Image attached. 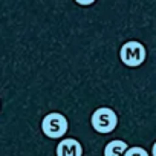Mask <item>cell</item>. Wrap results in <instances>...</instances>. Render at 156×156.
<instances>
[{
    "mask_svg": "<svg viewBox=\"0 0 156 156\" xmlns=\"http://www.w3.org/2000/svg\"><path fill=\"white\" fill-rule=\"evenodd\" d=\"M69 129V122L64 115L58 112L48 113L43 121H41V132L49 138V139H60L66 135Z\"/></svg>",
    "mask_w": 156,
    "mask_h": 156,
    "instance_id": "obj_1",
    "label": "cell"
},
{
    "mask_svg": "<svg viewBox=\"0 0 156 156\" xmlns=\"http://www.w3.org/2000/svg\"><path fill=\"white\" fill-rule=\"evenodd\" d=\"M90 124L95 132L106 135V133L113 132L115 127L118 126V115L110 107H100L92 113Z\"/></svg>",
    "mask_w": 156,
    "mask_h": 156,
    "instance_id": "obj_2",
    "label": "cell"
},
{
    "mask_svg": "<svg viewBox=\"0 0 156 156\" xmlns=\"http://www.w3.org/2000/svg\"><path fill=\"white\" fill-rule=\"evenodd\" d=\"M145 57H147V52H145L144 44L139 43V41H136V40L126 41L121 46L119 58L129 67H138V66H141L145 61Z\"/></svg>",
    "mask_w": 156,
    "mask_h": 156,
    "instance_id": "obj_3",
    "label": "cell"
},
{
    "mask_svg": "<svg viewBox=\"0 0 156 156\" xmlns=\"http://www.w3.org/2000/svg\"><path fill=\"white\" fill-rule=\"evenodd\" d=\"M57 156H83V145L73 138L61 139L55 148Z\"/></svg>",
    "mask_w": 156,
    "mask_h": 156,
    "instance_id": "obj_4",
    "label": "cell"
},
{
    "mask_svg": "<svg viewBox=\"0 0 156 156\" xmlns=\"http://www.w3.org/2000/svg\"><path fill=\"white\" fill-rule=\"evenodd\" d=\"M127 142L121 141V139H113L110 142L106 144L104 147V156H124V153L127 151Z\"/></svg>",
    "mask_w": 156,
    "mask_h": 156,
    "instance_id": "obj_5",
    "label": "cell"
},
{
    "mask_svg": "<svg viewBox=\"0 0 156 156\" xmlns=\"http://www.w3.org/2000/svg\"><path fill=\"white\" fill-rule=\"evenodd\" d=\"M124 156H148V153L142 147H130V148H127Z\"/></svg>",
    "mask_w": 156,
    "mask_h": 156,
    "instance_id": "obj_6",
    "label": "cell"
},
{
    "mask_svg": "<svg viewBox=\"0 0 156 156\" xmlns=\"http://www.w3.org/2000/svg\"><path fill=\"white\" fill-rule=\"evenodd\" d=\"M76 3H80V5H84V6H87V5H92V3H94V0H90V2H81V0H78Z\"/></svg>",
    "mask_w": 156,
    "mask_h": 156,
    "instance_id": "obj_7",
    "label": "cell"
},
{
    "mask_svg": "<svg viewBox=\"0 0 156 156\" xmlns=\"http://www.w3.org/2000/svg\"><path fill=\"white\" fill-rule=\"evenodd\" d=\"M151 156H156V142L151 145Z\"/></svg>",
    "mask_w": 156,
    "mask_h": 156,
    "instance_id": "obj_8",
    "label": "cell"
}]
</instances>
